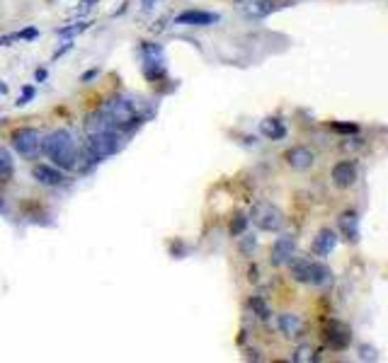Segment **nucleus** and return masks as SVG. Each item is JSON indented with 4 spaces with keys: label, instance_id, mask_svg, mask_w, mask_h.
I'll list each match as a JSON object with an SVG mask.
<instances>
[{
    "label": "nucleus",
    "instance_id": "39448f33",
    "mask_svg": "<svg viewBox=\"0 0 388 363\" xmlns=\"http://www.w3.org/2000/svg\"><path fill=\"white\" fill-rule=\"evenodd\" d=\"M13 148L24 157V160H34L42 150V136L37 129H17L13 134Z\"/></svg>",
    "mask_w": 388,
    "mask_h": 363
},
{
    "label": "nucleus",
    "instance_id": "dca6fc26",
    "mask_svg": "<svg viewBox=\"0 0 388 363\" xmlns=\"http://www.w3.org/2000/svg\"><path fill=\"white\" fill-rule=\"evenodd\" d=\"M260 131H262V136L269 138V141H282V138L287 136V126H284V121L277 119V116L264 119L262 124H260Z\"/></svg>",
    "mask_w": 388,
    "mask_h": 363
},
{
    "label": "nucleus",
    "instance_id": "2eb2a0df",
    "mask_svg": "<svg viewBox=\"0 0 388 363\" xmlns=\"http://www.w3.org/2000/svg\"><path fill=\"white\" fill-rule=\"evenodd\" d=\"M340 230L347 240L357 242L359 240V213L357 211H345L340 216Z\"/></svg>",
    "mask_w": 388,
    "mask_h": 363
},
{
    "label": "nucleus",
    "instance_id": "0eeeda50",
    "mask_svg": "<svg viewBox=\"0 0 388 363\" xmlns=\"http://www.w3.org/2000/svg\"><path fill=\"white\" fill-rule=\"evenodd\" d=\"M294 257H296V238L294 235H282V238H277V242H274V247H272L274 267H284V264H289Z\"/></svg>",
    "mask_w": 388,
    "mask_h": 363
},
{
    "label": "nucleus",
    "instance_id": "f257e3e1",
    "mask_svg": "<svg viewBox=\"0 0 388 363\" xmlns=\"http://www.w3.org/2000/svg\"><path fill=\"white\" fill-rule=\"evenodd\" d=\"M146 119L148 109L141 100H136V97H114V100L105 102L100 109L88 116L85 131L90 134V131L114 129L119 134H131Z\"/></svg>",
    "mask_w": 388,
    "mask_h": 363
},
{
    "label": "nucleus",
    "instance_id": "393cba45",
    "mask_svg": "<svg viewBox=\"0 0 388 363\" xmlns=\"http://www.w3.org/2000/svg\"><path fill=\"white\" fill-rule=\"evenodd\" d=\"M17 37H20V42H32V39L39 37V29L27 27V29H22V32H17Z\"/></svg>",
    "mask_w": 388,
    "mask_h": 363
},
{
    "label": "nucleus",
    "instance_id": "cd10ccee",
    "mask_svg": "<svg viewBox=\"0 0 388 363\" xmlns=\"http://www.w3.org/2000/svg\"><path fill=\"white\" fill-rule=\"evenodd\" d=\"M255 245H258V240H255V238H245V242H243V252L248 254L250 249H255Z\"/></svg>",
    "mask_w": 388,
    "mask_h": 363
},
{
    "label": "nucleus",
    "instance_id": "1a4fd4ad",
    "mask_svg": "<svg viewBox=\"0 0 388 363\" xmlns=\"http://www.w3.org/2000/svg\"><path fill=\"white\" fill-rule=\"evenodd\" d=\"M284 160H287V165L291 167V170H308V167L315 162V153L311 150V148L296 146V148H291V150L284 153Z\"/></svg>",
    "mask_w": 388,
    "mask_h": 363
},
{
    "label": "nucleus",
    "instance_id": "c756f323",
    "mask_svg": "<svg viewBox=\"0 0 388 363\" xmlns=\"http://www.w3.org/2000/svg\"><path fill=\"white\" fill-rule=\"evenodd\" d=\"M156 3L158 0H144V10H153L156 8Z\"/></svg>",
    "mask_w": 388,
    "mask_h": 363
},
{
    "label": "nucleus",
    "instance_id": "a878e982",
    "mask_svg": "<svg viewBox=\"0 0 388 363\" xmlns=\"http://www.w3.org/2000/svg\"><path fill=\"white\" fill-rule=\"evenodd\" d=\"M333 131H338V134H357L359 126L357 124H333Z\"/></svg>",
    "mask_w": 388,
    "mask_h": 363
},
{
    "label": "nucleus",
    "instance_id": "412c9836",
    "mask_svg": "<svg viewBox=\"0 0 388 363\" xmlns=\"http://www.w3.org/2000/svg\"><path fill=\"white\" fill-rule=\"evenodd\" d=\"M88 27H90V22H75V24H70V27H61V29H56V34H59V37L70 39V37H78V34H83Z\"/></svg>",
    "mask_w": 388,
    "mask_h": 363
},
{
    "label": "nucleus",
    "instance_id": "ddd939ff",
    "mask_svg": "<svg viewBox=\"0 0 388 363\" xmlns=\"http://www.w3.org/2000/svg\"><path fill=\"white\" fill-rule=\"evenodd\" d=\"M335 247H338V233L330 228H323L313 242L315 254H318V257H330V252H333Z\"/></svg>",
    "mask_w": 388,
    "mask_h": 363
},
{
    "label": "nucleus",
    "instance_id": "aec40b11",
    "mask_svg": "<svg viewBox=\"0 0 388 363\" xmlns=\"http://www.w3.org/2000/svg\"><path fill=\"white\" fill-rule=\"evenodd\" d=\"M296 363H311V361H315V351H313V346L311 344H301L299 349L294 351V356H291Z\"/></svg>",
    "mask_w": 388,
    "mask_h": 363
},
{
    "label": "nucleus",
    "instance_id": "7c9ffc66",
    "mask_svg": "<svg viewBox=\"0 0 388 363\" xmlns=\"http://www.w3.org/2000/svg\"><path fill=\"white\" fill-rule=\"evenodd\" d=\"M95 75H97V70H90V73H85V75H83V80H93Z\"/></svg>",
    "mask_w": 388,
    "mask_h": 363
},
{
    "label": "nucleus",
    "instance_id": "9d476101",
    "mask_svg": "<svg viewBox=\"0 0 388 363\" xmlns=\"http://www.w3.org/2000/svg\"><path fill=\"white\" fill-rule=\"evenodd\" d=\"M32 177L39 184H44V187H61V184L66 182V175L59 170V167L44 165V162H39V165L32 167Z\"/></svg>",
    "mask_w": 388,
    "mask_h": 363
},
{
    "label": "nucleus",
    "instance_id": "5701e85b",
    "mask_svg": "<svg viewBox=\"0 0 388 363\" xmlns=\"http://www.w3.org/2000/svg\"><path fill=\"white\" fill-rule=\"evenodd\" d=\"M248 223H250V218H248V216H243V213H238V216L231 221V235H233V238H238V235H243L245 230H248Z\"/></svg>",
    "mask_w": 388,
    "mask_h": 363
},
{
    "label": "nucleus",
    "instance_id": "7ed1b4c3",
    "mask_svg": "<svg viewBox=\"0 0 388 363\" xmlns=\"http://www.w3.org/2000/svg\"><path fill=\"white\" fill-rule=\"evenodd\" d=\"M126 134H119L114 129H102V131H90L88 134V150L93 155V160H102V157H112L124 148Z\"/></svg>",
    "mask_w": 388,
    "mask_h": 363
},
{
    "label": "nucleus",
    "instance_id": "b1692460",
    "mask_svg": "<svg viewBox=\"0 0 388 363\" xmlns=\"http://www.w3.org/2000/svg\"><path fill=\"white\" fill-rule=\"evenodd\" d=\"M32 100H34V88H32V85H24V88H22V95L17 97V102H15V105H17V107H24L27 102H32Z\"/></svg>",
    "mask_w": 388,
    "mask_h": 363
},
{
    "label": "nucleus",
    "instance_id": "20e7f679",
    "mask_svg": "<svg viewBox=\"0 0 388 363\" xmlns=\"http://www.w3.org/2000/svg\"><path fill=\"white\" fill-rule=\"evenodd\" d=\"M250 218H253L255 226H258L260 230H264V233H279V230L284 228V223H287L284 213L279 211L274 203H269V201H258V203H255Z\"/></svg>",
    "mask_w": 388,
    "mask_h": 363
},
{
    "label": "nucleus",
    "instance_id": "423d86ee",
    "mask_svg": "<svg viewBox=\"0 0 388 363\" xmlns=\"http://www.w3.org/2000/svg\"><path fill=\"white\" fill-rule=\"evenodd\" d=\"M216 22H221V15L207 13V10H185L175 17V24H182V27H211Z\"/></svg>",
    "mask_w": 388,
    "mask_h": 363
},
{
    "label": "nucleus",
    "instance_id": "4be33fe9",
    "mask_svg": "<svg viewBox=\"0 0 388 363\" xmlns=\"http://www.w3.org/2000/svg\"><path fill=\"white\" fill-rule=\"evenodd\" d=\"M250 308L255 310V315H258L260 320H267V318H269V308H267V303H264V300L260 298V295H253V298H250Z\"/></svg>",
    "mask_w": 388,
    "mask_h": 363
},
{
    "label": "nucleus",
    "instance_id": "6ab92c4d",
    "mask_svg": "<svg viewBox=\"0 0 388 363\" xmlns=\"http://www.w3.org/2000/svg\"><path fill=\"white\" fill-rule=\"evenodd\" d=\"M13 175H15L13 155L0 146V184H8L10 180H13Z\"/></svg>",
    "mask_w": 388,
    "mask_h": 363
},
{
    "label": "nucleus",
    "instance_id": "bb28decb",
    "mask_svg": "<svg viewBox=\"0 0 388 363\" xmlns=\"http://www.w3.org/2000/svg\"><path fill=\"white\" fill-rule=\"evenodd\" d=\"M361 361H379V356H376L374 349H366V346H361V354H359Z\"/></svg>",
    "mask_w": 388,
    "mask_h": 363
},
{
    "label": "nucleus",
    "instance_id": "9b49d317",
    "mask_svg": "<svg viewBox=\"0 0 388 363\" xmlns=\"http://www.w3.org/2000/svg\"><path fill=\"white\" fill-rule=\"evenodd\" d=\"M357 182V165L350 160H342L333 167V184L338 189H350Z\"/></svg>",
    "mask_w": 388,
    "mask_h": 363
},
{
    "label": "nucleus",
    "instance_id": "6e6552de",
    "mask_svg": "<svg viewBox=\"0 0 388 363\" xmlns=\"http://www.w3.org/2000/svg\"><path fill=\"white\" fill-rule=\"evenodd\" d=\"M236 5L245 17H250V20H262V17H267V15H272V10H274L272 0H236Z\"/></svg>",
    "mask_w": 388,
    "mask_h": 363
},
{
    "label": "nucleus",
    "instance_id": "a211bd4d",
    "mask_svg": "<svg viewBox=\"0 0 388 363\" xmlns=\"http://www.w3.org/2000/svg\"><path fill=\"white\" fill-rule=\"evenodd\" d=\"M333 281V269L323 262H315L313 259V269H311V281L308 286H328Z\"/></svg>",
    "mask_w": 388,
    "mask_h": 363
},
{
    "label": "nucleus",
    "instance_id": "f03ea898",
    "mask_svg": "<svg viewBox=\"0 0 388 363\" xmlns=\"http://www.w3.org/2000/svg\"><path fill=\"white\" fill-rule=\"evenodd\" d=\"M42 150L47 153L49 160H54V165L61 167V170H73V167H78L80 148L70 131H66V129L51 131L47 138H42Z\"/></svg>",
    "mask_w": 388,
    "mask_h": 363
},
{
    "label": "nucleus",
    "instance_id": "f3484780",
    "mask_svg": "<svg viewBox=\"0 0 388 363\" xmlns=\"http://www.w3.org/2000/svg\"><path fill=\"white\" fill-rule=\"evenodd\" d=\"M289 267H291V276H294V281H299V284H308L311 281L313 259H291Z\"/></svg>",
    "mask_w": 388,
    "mask_h": 363
},
{
    "label": "nucleus",
    "instance_id": "f8f14e48",
    "mask_svg": "<svg viewBox=\"0 0 388 363\" xmlns=\"http://www.w3.org/2000/svg\"><path fill=\"white\" fill-rule=\"evenodd\" d=\"M352 341V334H350V327H345L342 322H330L328 327V344L330 349H347Z\"/></svg>",
    "mask_w": 388,
    "mask_h": 363
},
{
    "label": "nucleus",
    "instance_id": "c85d7f7f",
    "mask_svg": "<svg viewBox=\"0 0 388 363\" xmlns=\"http://www.w3.org/2000/svg\"><path fill=\"white\" fill-rule=\"evenodd\" d=\"M47 70H44V68H37V70H34V80H37V83H44V80H47Z\"/></svg>",
    "mask_w": 388,
    "mask_h": 363
},
{
    "label": "nucleus",
    "instance_id": "4468645a",
    "mask_svg": "<svg viewBox=\"0 0 388 363\" xmlns=\"http://www.w3.org/2000/svg\"><path fill=\"white\" fill-rule=\"evenodd\" d=\"M277 325H279V332H282L284 337H289V339H296V337L304 334V320H301L299 315H291V313L279 315Z\"/></svg>",
    "mask_w": 388,
    "mask_h": 363
},
{
    "label": "nucleus",
    "instance_id": "2f4dec72",
    "mask_svg": "<svg viewBox=\"0 0 388 363\" xmlns=\"http://www.w3.org/2000/svg\"><path fill=\"white\" fill-rule=\"evenodd\" d=\"M5 92H8V85H5L3 80H0V95H5Z\"/></svg>",
    "mask_w": 388,
    "mask_h": 363
}]
</instances>
